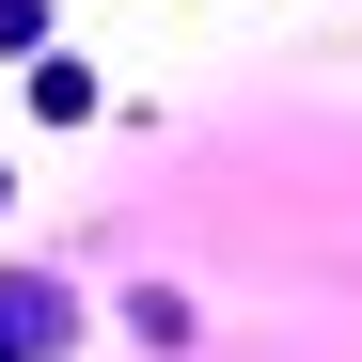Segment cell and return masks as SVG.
Instances as JSON below:
<instances>
[{
  "mask_svg": "<svg viewBox=\"0 0 362 362\" xmlns=\"http://www.w3.org/2000/svg\"><path fill=\"white\" fill-rule=\"evenodd\" d=\"M0 47H47V0H0Z\"/></svg>",
  "mask_w": 362,
  "mask_h": 362,
  "instance_id": "2",
  "label": "cell"
},
{
  "mask_svg": "<svg viewBox=\"0 0 362 362\" xmlns=\"http://www.w3.org/2000/svg\"><path fill=\"white\" fill-rule=\"evenodd\" d=\"M47 346H79V299L64 284H0V362H47Z\"/></svg>",
  "mask_w": 362,
  "mask_h": 362,
  "instance_id": "1",
  "label": "cell"
}]
</instances>
